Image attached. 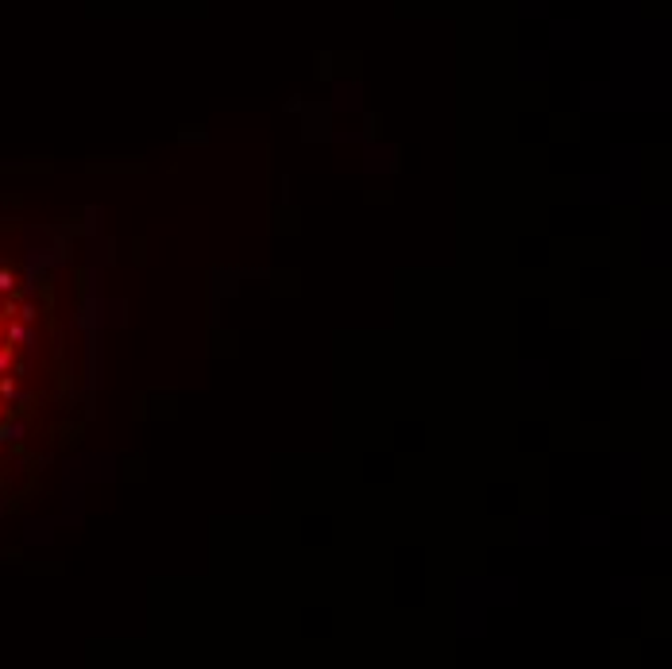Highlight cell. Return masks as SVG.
I'll list each match as a JSON object with an SVG mask.
<instances>
[{
	"instance_id": "6da1fadb",
	"label": "cell",
	"mask_w": 672,
	"mask_h": 669,
	"mask_svg": "<svg viewBox=\"0 0 672 669\" xmlns=\"http://www.w3.org/2000/svg\"><path fill=\"white\" fill-rule=\"evenodd\" d=\"M4 337H8V345H28V341H31V329H28V321H20V317H8Z\"/></svg>"
},
{
	"instance_id": "7a4b0ae2",
	"label": "cell",
	"mask_w": 672,
	"mask_h": 669,
	"mask_svg": "<svg viewBox=\"0 0 672 669\" xmlns=\"http://www.w3.org/2000/svg\"><path fill=\"white\" fill-rule=\"evenodd\" d=\"M23 433H28L23 422H8V426H0V441H20Z\"/></svg>"
},
{
	"instance_id": "3957f363",
	"label": "cell",
	"mask_w": 672,
	"mask_h": 669,
	"mask_svg": "<svg viewBox=\"0 0 672 669\" xmlns=\"http://www.w3.org/2000/svg\"><path fill=\"white\" fill-rule=\"evenodd\" d=\"M0 399H20V391H16V375H0Z\"/></svg>"
},
{
	"instance_id": "277c9868",
	"label": "cell",
	"mask_w": 672,
	"mask_h": 669,
	"mask_svg": "<svg viewBox=\"0 0 672 669\" xmlns=\"http://www.w3.org/2000/svg\"><path fill=\"white\" fill-rule=\"evenodd\" d=\"M16 364V345H0V375Z\"/></svg>"
},
{
	"instance_id": "5b68a950",
	"label": "cell",
	"mask_w": 672,
	"mask_h": 669,
	"mask_svg": "<svg viewBox=\"0 0 672 669\" xmlns=\"http://www.w3.org/2000/svg\"><path fill=\"white\" fill-rule=\"evenodd\" d=\"M16 290V275H12V267H0V294H12Z\"/></svg>"
},
{
	"instance_id": "8992f818",
	"label": "cell",
	"mask_w": 672,
	"mask_h": 669,
	"mask_svg": "<svg viewBox=\"0 0 672 669\" xmlns=\"http://www.w3.org/2000/svg\"><path fill=\"white\" fill-rule=\"evenodd\" d=\"M16 317H20V321H28V325H31V321H35V317H39V310H35V306L28 302V306H20V314H16Z\"/></svg>"
},
{
	"instance_id": "52a82bcc",
	"label": "cell",
	"mask_w": 672,
	"mask_h": 669,
	"mask_svg": "<svg viewBox=\"0 0 672 669\" xmlns=\"http://www.w3.org/2000/svg\"><path fill=\"white\" fill-rule=\"evenodd\" d=\"M0 314H4V321L20 314V306H16V298H8V302H0Z\"/></svg>"
}]
</instances>
